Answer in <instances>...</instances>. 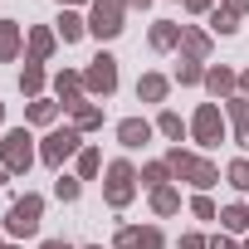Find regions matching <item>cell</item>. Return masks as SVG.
<instances>
[{
	"mask_svg": "<svg viewBox=\"0 0 249 249\" xmlns=\"http://www.w3.org/2000/svg\"><path fill=\"white\" fill-rule=\"evenodd\" d=\"M35 215H39V205L25 200V205H15V220H10V225H15V230H35Z\"/></svg>",
	"mask_w": 249,
	"mask_h": 249,
	"instance_id": "6da1fadb",
	"label": "cell"
}]
</instances>
